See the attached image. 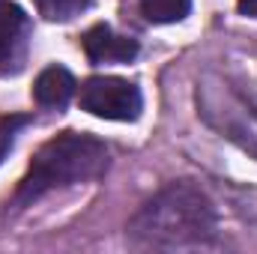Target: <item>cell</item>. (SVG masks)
<instances>
[{"label": "cell", "instance_id": "1", "mask_svg": "<svg viewBox=\"0 0 257 254\" xmlns=\"http://www.w3.org/2000/svg\"><path fill=\"white\" fill-rule=\"evenodd\" d=\"M108 171V147L81 132H63L39 147L24 180L18 183L15 200L21 206L36 203L48 191L66 189L75 183H90Z\"/></svg>", "mask_w": 257, "mask_h": 254}, {"label": "cell", "instance_id": "3", "mask_svg": "<svg viewBox=\"0 0 257 254\" xmlns=\"http://www.w3.org/2000/svg\"><path fill=\"white\" fill-rule=\"evenodd\" d=\"M197 114L224 138L257 156V111L224 81H197Z\"/></svg>", "mask_w": 257, "mask_h": 254}, {"label": "cell", "instance_id": "8", "mask_svg": "<svg viewBox=\"0 0 257 254\" xmlns=\"http://www.w3.org/2000/svg\"><path fill=\"white\" fill-rule=\"evenodd\" d=\"M189 9H192V0H141V12L147 15V21H156V24L183 21Z\"/></svg>", "mask_w": 257, "mask_h": 254}, {"label": "cell", "instance_id": "5", "mask_svg": "<svg viewBox=\"0 0 257 254\" xmlns=\"http://www.w3.org/2000/svg\"><path fill=\"white\" fill-rule=\"evenodd\" d=\"M30 18L12 0H0V69L18 66L27 48Z\"/></svg>", "mask_w": 257, "mask_h": 254}, {"label": "cell", "instance_id": "11", "mask_svg": "<svg viewBox=\"0 0 257 254\" xmlns=\"http://www.w3.org/2000/svg\"><path fill=\"white\" fill-rule=\"evenodd\" d=\"M239 12L248 18H257V0H239Z\"/></svg>", "mask_w": 257, "mask_h": 254}, {"label": "cell", "instance_id": "9", "mask_svg": "<svg viewBox=\"0 0 257 254\" xmlns=\"http://www.w3.org/2000/svg\"><path fill=\"white\" fill-rule=\"evenodd\" d=\"M33 3H36V9L45 18H51V21H69V18L81 15L90 0H33Z\"/></svg>", "mask_w": 257, "mask_h": 254}, {"label": "cell", "instance_id": "7", "mask_svg": "<svg viewBox=\"0 0 257 254\" xmlns=\"http://www.w3.org/2000/svg\"><path fill=\"white\" fill-rule=\"evenodd\" d=\"M72 96H75V78L63 66H48L33 84V99L42 108H63Z\"/></svg>", "mask_w": 257, "mask_h": 254}, {"label": "cell", "instance_id": "2", "mask_svg": "<svg viewBox=\"0 0 257 254\" xmlns=\"http://www.w3.org/2000/svg\"><path fill=\"white\" fill-rule=\"evenodd\" d=\"M215 215L209 200L192 186H171L150 200L132 221V236L153 248H183L197 245L212 233Z\"/></svg>", "mask_w": 257, "mask_h": 254}, {"label": "cell", "instance_id": "10", "mask_svg": "<svg viewBox=\"0 0 257 254\" xmlns=\"http://www.w3.org/2000/svg\"><path fill=\"white\" fill-rule=\"evenodd\" d=\"M27 123H30V117H21V114L0 117V165H3V159H6V153L12 150V144H15V135L27 126Z\"/></svg>", "mask_w": 257, "mask_h": 254}, {"label": "cell", "instance_id": "4", "mask_svg": "<svg viewBox=\"0 0 257 254\" xmlns=\"http://www.w3.org/2000/svg\"><path fill=\"white\" fill-rule=\"evenodd\" d=\"M81 108L102 120L132 123L141 117V93L132 81L96 75V78H87L81 87Z\"/></svg>", "mask_w": 257, "mask_h": 254}, {"label": "cell", "instance_id": "6", "mask_svg": "<svg viewBox=\"0 0 257 254\" xmlns=\"http://www.w3.org/2000/svg\"><path fill=\"white\" fill-rule=\"evenodd\" d=\"M84 51L93 63H128L138 54V42L114 33L108 24H96L84 33Z\"/></svg>", "mask_w": 257, "mask_h": 254}]
</instances>
